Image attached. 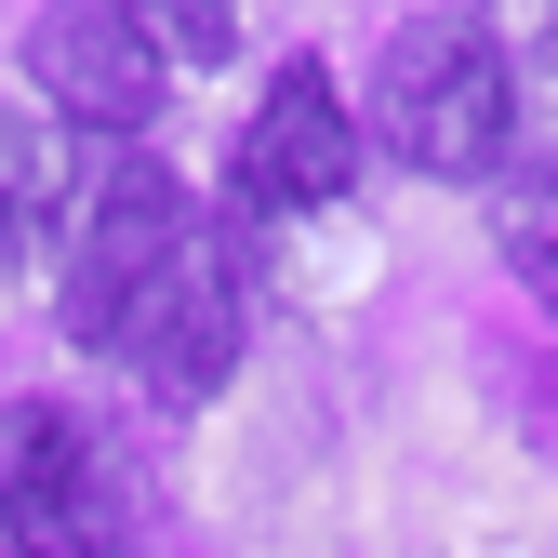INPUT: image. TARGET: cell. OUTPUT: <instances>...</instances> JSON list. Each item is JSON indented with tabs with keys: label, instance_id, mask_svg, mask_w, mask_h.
<instances>
[{
	"label": "cell",
	"instance_id": "obj_6",
	"mask_svg": "<svg viewBox=\"0 0 558 558\" xmlns=\"http://www.w3.org/2000/svg\"><path fill=\"white\" fill-rule=\"evenodd\" d=\"M120 360L147 373V399H173V412H186V399H214V386L240 373V266H227L214 227H199V253L160 279V306H147V332H133Z\"/></svg>",
	"mask_w": 558,
	"mask_h": 558
},
{
	"label": "cell",
	"instance_id": "obj_3",
	"mask_svg": "<svg viewBox=\"0 0 558 558\" xmlns=\"http://www.w3.org/2000/svg\"><path fill=\"white\" fill-rule=\"evenodd\" d=\"M199 253V199H186V173H160V160H120L94 199H81V240H66V345H133L147 332V306H160V279Z\"/></svg>",
	"mask_w": 558,
	"mask_h": 558
},
{
	"label": "cell",
	"instance_id": "obj_9",
	"mask_svg": "<svg viewBox=\"0 0 558 558\" xmlns=\"http://www.w3.org/2000/svg\"><path fill=\"white\" fill-rule=\"evenodd\" d=\"M493 227H506V266H519V279H532V293L558 306V160L506 186V214H493Z\"/></svg>",
	"mask_w": 558,
	"mask_h": 558
},
{
	"label": "cell",
	"instance_id": "obj_4",
	"mask_svg": "<svg viewBox=\"0 0 558 558\" xmlns=\"http://www.w3.org/2000/svg\"><path fill=\"white\" fill-rule=\"evenodd\" d=\"M27 81H40V120H81V133H147L173 66L133 40L107 0H53L40 40H27Z\"/></svg>",
	"mask_w": 558,
	"mask_h": 558
},
{
	"label": "cell",
	"instance_id": "obj_2",
	"mask_svg": "<svg viewBox=\"0 0 558 558\" xmlns=\"http://www.w3.org/2000/svg\"><path fill=\"white\" fill-rule=\"evenodd\" d=\"M0 519H14V558H133L147 545V493L107 452L94 412L27 399L0 426Z\"/></svg>",
	"mask_w": 558,
	"mask_h": 558
},
{
	"label": "cell",
	"instance_id": "obj_7",
	"mask_svg": "<svg viewBox=\"0 0 558 558\" xmlns=\"http://www.w3.org/2000/svg\"><path fill=\"white\" fill-rule=\"evenodd\" d=\"M66 214V160H53V120L27 94H0V253H40Z\"/></svg>",
	"mask_w": 558,
	"mask_h": 558
},
{
	"label": "cell",
	"instance_id": "obj_5",
	"mask_svg": "<svg viewBox=\"0 0 558 558\" xmlns=\"http://www.w3.org/2000/svg\"><path fill=\"white\" fill-rule=\"evenodd\" d=\"M360 186V120L319 66H279L253 133H240V199L253 214H332V199Z\"/></svg>",
	"mask_w": 558,
	"mask_h": 558
},
{
	"label": "cell",
	"instance_id": "obj_1",
	"mask_svg": "<svg viewBox=\"0 0 558 558\" xmlns=\"http://www.w3.org/2000/svg\"><path fill=\"white\" fill-rule=\"evenodd\" d=\"M373 133L386 160H412L426 186H493L506 147H519V66L478 14H426L399 27L386 66H373Z\"/></svg>",
	"mask_w": 558,
	"mask_h": 558
},
{
	"label": "cell",
	"instance_id": "obj_8",
	"mask_svg": "<svg viewBox=\"0 0 558 558\" xmlns=\"http://www.w3.org/2000/svg\"><path fill=\"white\" fill-rule=\"evenodd\" d=\"M107 14L160 66H227V40H240V0H107Z\"/></svg>",
	"mask_w": 558,
	"mask_h": 558
}]
</instances>
